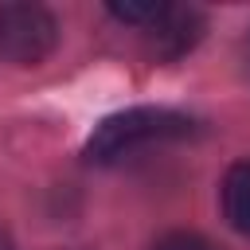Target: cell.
Returning a JSON list of instances; mask_svg holds the SVG:
<instances>
[{
    "instance_id": "6da1fadb",
    "label": "cell",
    "mask_w": 250,
    "mask_h": 250,
    "mask_svg": "<svg viewBox=\"0 0 250 250\" xmlns=\"http://www.w3.org/2000/svg\"><path fill=\"white\" fill-rule=\"evenodd\" d=\"M195 133V117L180 113V109H164V105H137L125 113L105 117L90 141H86V156L94 164H113L137 148L148 145H164V141H184Z\"/></svg>"
},
{
    "instance_id": "7a4b0ae2",
    "label": "cell",
    "mask_w": 250,
    "mask_h": 250,
    "mask_svg": "<svg viewBox=\"0 0 250 250\" xmlns=\"http://www.w3.org/2000/svg\"><path fill=\"white\" fill-rule=\"evenodd\" d=\"M59 47V20L43 4H0V59L35 66Z\"/></svg>"
},
{
    "instance_id": "3957f363",
    "label": "cell",
    "mask_w": 250,
    "mask_h": 250,
    "mask_svg": "<svg viewBox=\"0 0 250 250\" xmlns=\"http://www.w3.org/2000/svg\"><path fill=\"white\" fill-rule=\"evenodd\" d=\"M148 35V47L156 59H180L188 55L199 35H203V16L195 8H176V4H164V12L156 16L152 27H145Z\"/></svg>"
},
{
    "instance_id": "277c9868",
    "label": "cell",
    "mask_w": 250,
    "mask_h": 250,
    "mask_svg": "<svg viewBox=\"0 0 250 250\" xmlns=\"http://www.w3.org/2000/svg\"><path fill=\"white\" fill-rule=\"evenodd\" d=\"M223 215L234 230L250 234V160H238L223 180Z\"/></svg>"
},
{
    "instance_id": "5b68a950",
    "label": "cell",
    "mask_w": 250,
    "mask_h": 250,
    "mask_svg": "<svg viewBox=\"0 0 250 250\" xmlns=\"http://www.w3.org/2000/svg\"><path fill=\"white\" fill-rule=\"evenodd\" d=\"M160 12H164L160 0H148V4H109V16H117L121 23H137V27H152Z\"/></svg>"
},
{
    "instance_id": "8992f818",
    "label": "cell",
    "mask_w": 250,
    "mask_h": 250,
    "mask_svg": "<svg viewBox=\"0 0 250 250\" xmlns=\"http://www.w3.org/2000/svg\"><path fill=\"white\" fill-rule=\"evenodd\" d=\"M152 250H219L211 238H203V234H195V230H172V234H164V238H156V246Z\"/></svg>"
},
{
    "instance_id": "52a82bcc",
    "label": "cell",
    "mask_w": 250,
    "mask_h": 250,
    "mask_svg": "<svg viewBox=\"0 0 250 250\" xmlns=\"http://www.w3.org/2000/svg\"><path fill=\"white\" fill-rule=\"evenodd\" d=\"M0 250H16V242H12V234L0 227Z\"/></svg>"
}]
</instances>
